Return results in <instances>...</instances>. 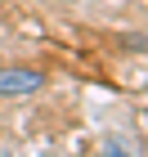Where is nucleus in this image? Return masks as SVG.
I'll return each instance as SVG.
<instances>
[{
    "mask_svg": "<svg viewBox=\"0 0 148 157\" xmlns=\"http://www.w3.org/2000/svg\"><path fill=\"white\" fill-rule=\"evenodd\" d=\"M45 90V72L40 67H0V99H23V94H36Z\"/></svg>",
    "mask_w": 148,
    "mask_h": 157,
    "instance_id": "nucleus-1",
    "label": "nucleus"
},
{
    "mask_svg": "<svg viewBox=\"0 0 148 157\" xmlns=\"http://www.w3.org/2000/svg\"><path fill=\"white\" fill-rule=\"evenodd\" d=\"M103 157H135V153H130V144H126L121 135H108L103 139Z\"/></svg>",
    "mask_w": 148,
    "mask_h": 157,
    "instance_id": "nucleus-2",
    "label": "nucleus"
},
{
    "mask_svg": "<svg viewBox=\"0 0 148 157\" xmlns=\"http://www.w3.org/2000/svg\"><path fill=\"white\" fill-rule=\"evenodd\" d=\"M0 157H13V153H9V148H5V144H0Z\"/></svg>",
    "mask_w": 148,
    "mask_h": 157,
    "instance_id": "nucleus-3",
    "label": "nucleus"
}]
</instances>
